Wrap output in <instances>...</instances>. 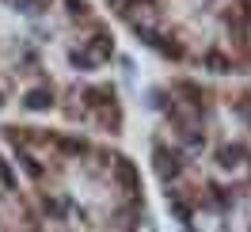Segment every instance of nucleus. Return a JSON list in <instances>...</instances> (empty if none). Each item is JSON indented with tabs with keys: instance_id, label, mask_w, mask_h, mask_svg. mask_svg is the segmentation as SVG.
Here are the masks:
<instances>
[]
</instances>
